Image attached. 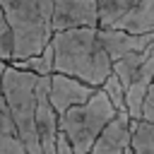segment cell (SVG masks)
<instances>
[{"label":"cell","instance_id":"2","mask_svg":"<svg viewBox=\"0 0 154 154\" xmlns=\"http://www.w3.org/2000/svg\"><path fill=\"white\" fill-rule=\"evenodd\" d=\"M12 36V60L38 55L53 36V0H0Z\"/></svg>","mask_w":154,"mask_h":154},{"label":"cell","instance_id":"7","mask_svg":"<svg viewBox=\"0 0 154 154\" xmlns=\"http://www.w3.org/2000/svg\"><path fill=\"white\" fill-rule=\"evenodd\" d=\"M96 89L99 87H91V84H87L77 77H70V75H63V72H51L48 96H51V103H53L58 116H63L72 106L84 103Z\"/></svg>","mask_w":154,"mask_h":154},{"label":"cell","instance_id":"20","mask_svg":"<svg viewBox=\"0 0 154 154\" xmlns=\"http://www.w3.org/2000/svg\"><path fill=\"white\" fill-rule=\"evenodd\" d=\"M123 154H132V147H128V149H125V152H123Z\"/></svg>","mask_w":154,"mask_h":154},{"label":"cell","instance_id":"6","mask_svg":"<svg viewBox=\"0 0 154 154\" xmlns=\"http://www.w3.org/2000/svg\"><path fill=\"white\" fill-rule=\"evenodd\" d=\"M48 84L51 75H38L36 77V128H38V140L43 154H55L58 147V113L51 103L48 96Z\"/></svg>","mask_w":154,"mask_h":154},{"label":"cell","instance_id":"19","mask_svg":"<svg viewBox=\"0 0 154 154\" xmlns=\"http://www.w3.org/2000/svg\"><path fill=\"white\" fill-rule=\"evenodd\" d=\"M55 154H75L72 152V147H70V142H67V137L58 130V147H55Z\"/></svg>","mask_w":154,"mask_h":154},{"label":"cell","instance_id":"18","mask_svg":"<svg viewBox=\"0 0 154 154\" xmlns=\"http://www.w3.org/2000/svg\"><path fill=\"white\" fill-rule=\"evenodd\" d=\"M142 118L144 120H154V82L147 91V99H144V106H142Z\"/></svg>","mask_w":154,"mask_h":154},{"label":"cell","instance_id":"13","mask_svg":"<svg viewBox=\"0 0 154 154\" xmlns=\"http://www.w3.org/2000/svg\"><path fill=\"white\" fill-rule=\"evenodd\" d=\"M0 154H26V149L14 130V123L10 118L7 103H0Z\"/></svg>","mask_w":154,"mask_h":154},{"label":"cell","instance_id":"9","mask_svg":"<svg viewBox=\"0 0 154 154\" xmlns=\"http://www.w3.org/2000/svg\"><path fill=\"white\" fill-rule=\"evenodd\" d=\"M99 38L106 48V53L111 55V60H120L130 53L144 51L149 43H154V31H144V34H132L125 29H113V26H99Z\"/></svg>","mask_w":154,"mask_h":154},{"label":"cell","instance_id":"3","mask_svg":"<svg viewBox=\"0 0 154 154\" xmlns=\"http://www.w3.org/2000/svg\"><path fill=\"white\" fill-rule=\"evenodd\" d=\"M36 72L17 67L14 63H7L2 72V94L7 101V111L26 154H43L36 128Z\"/></svg>","mask_w":154,"mask_h":154},{"label":"cell","instance_id":"8","mask_svg":"<svg viewBox=\"0 0 154 154\" xmlns=\"http://www.w3.org/2000/svg\"><path fill=\"white\" fill-rule=\"evenodd\" d=\"M99 26V0H53V31Z\"/></svg>","mask_w":154,"mask_h":154},{"label":"cell","instance_id":"10","mask_svg":"<svg viewBox=\"0 0 154 154\" xmlns=\"http://www.w3.org/2000/svg\"><path fill=\"white\" fill-rule=\"evenodd\" d=\"M132 142V118L128 111H118L116 118L103 128V132L91 144L89 154H123Z\"/></svg>","mask_w":154,"mask_h":154},{"label":"cell","instance_id":"12","mask_svg":"<svg viewBox=\"0 0 154 154\" xmlns=\"http://www.w3.org/2000/svg\"><path fill=\"white\" fill-rule=\"evenodd\" d=\"M113 29H125L132 34L154 31V0H144L135 12H130L125 19H120L118 26H113Z\"/></svg>","mask_w":154,"mask_h":154},{"label":"cell","instance_id":"16","mask_svg":"<svg viewBox=\"0 0 154 154\" xmlns=\"http://www.w3.org/2000/svg\"><path fill=\"white\" fill-rule=\"evenodd\" d=\"M101 89L108 94V99H111V103L116 106V111H128V108H125V89H123V84H120V79H118L116 72H111V75L106 77V82L101 84Z\"/></svg>","mask_w":154,"mask_h":154},{"label":"cell","instance_id":"17","mask_svg":"<svg viewBox=\"0 0 154 154\" xmlns=\"http://www.w3.org/2000/svg\"><path fill=\"white\" fill-rule=\"evenodd\" d=\"M0 58L2 60H12V36H10V26L5 22L2 7H0Z\"/></svg>","mask_w":154,"mask_h":154},{"label":"cell","instance_id":"5","mask_svg":"<svg viewBox=\"0 0 154 154\" xmlns=\"http://www.w3.org/2000/svg\"><path fill=\"white\" fill-rule=\"evenodd\" d=\"M113 72L118 75V79L125 89L128 116L132 120H140L147 91L154 82V43H149L144 51H137V53H130V55L116 60Z\"/></svg>","mask_w":154,"mask_h":154},{"label":"cell","instance_id":"14","mask_svg":"<svg viewBox=\"0 0 154 154\" xmlns=\"http://www.w3.org/2000/svg\"><path fill=\"white\" fill-rule=\"evenodd\" d=\"M132 154H154V120H132Z\"/></svg>","mask_w":154,"mask_h":154},{"label":"cell","instance_id":"1","mask_svg":"<svg viewBox=\"0 0 154 154\" xmlns=\"http://www.w3.org/2000/svg\"><path fill=\"white\" fill-rule=\"evenodd\" d=\"M53 72L77 77L91 87H101L113 72V60L106 53L99 26H70L53 31Z\"/></svg>","mask_w":154,"mask_h":154},{"label":"cell","instance_id":"15","mask_svg":"<svg viewBox=\"0 0 154 154\" xmlns=\"http://www.w3.org/2000/svg\"><path fill=\"white\" fill-rule=\"evenodd\" d=\"M14 63L17 67H24V70H31L36 75H51L53 72V46L48 43L38 55H31L26 60H10Z\"/></svg>","mask_w":154,"mask_h":154},{"label":"cell","instance_id":"4","mask_svg":"<svg viewBox=\"0 0 154 154\" xmlns=\"http://www.w3.org/2000/svg\"><path fill=\"white\" fill-rule=\"evenodd\" d=\"M116 106L111 103L108 94L99 87L84 103L67 108L63 116H58V130L67 137L75 154H89L96 137L103 132V128L116 118Z\"/></svg>","mask_w":154,"mask_h":154},{"label":"cell","instance_id":"11","mask_svg":"<svg viewBox=\"0 0 154 154\" xmlns=\"http://www.w3.org/2000/svg\"><path fill=\"white\" fill-rule=\"evenodd\" d=\"M144 0H99V26H118Z\"/></svg>","mask_w":154,"mask_h":154}]
</instances>
